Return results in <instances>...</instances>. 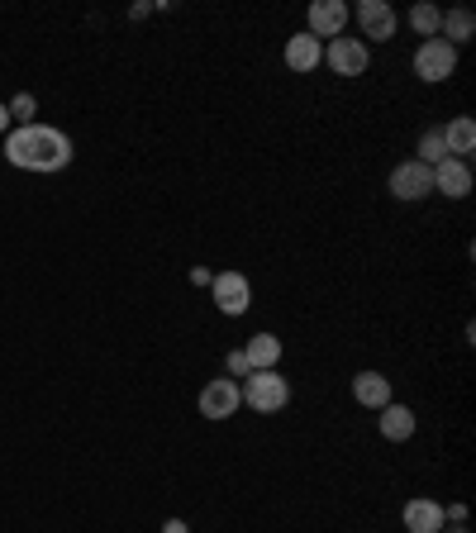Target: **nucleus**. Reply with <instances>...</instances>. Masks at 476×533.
<instances>
[{
	"label": "nucleus",
	"instance_id": "f257e3e1",
	"mask_svg": "<svg viewBox=\"0 0 476 533\" xmlns=\"http://www.w3.org/2000/svg\"><path fill=\"white\" fill-rule=\"evenodd\" d=\"M5 158L24 167V172H62L72 162V139L53 129V124H20L5 134Z\"/></svg>",
	"mask_w": 476,
	"mask_h": 533
},
{
	"label": "nucleus",
	"instance_id": "f03ea898",
	"mask_svg": "<svg viewBox=\"0 0 476 533\" xmlns=\"http://www.w3.org/2000/svg\"><path fill=\"white\" fill-rule=\"evenodd\" d=\"M238 395H243V405L248 410H258V415H277L291 405V381L272 367V372H253L248 381H238Z\"/></svg>",
	"mask_w": 476,
	"mask_h": 533
},
{
	"label": "nucleus",
	"instance_id": "7ed1b4c3",
	"mask_svg": "<svg viewBox=\"0 0 476 533\" xmlns=\"http://www.w3.org/2000/svg\"><path fill=\"white\" fill-rule=\"evenodd\" d=\"M457 72V48L443 39H424L415 48V77L438 86V81H448Z\"/></svg>",
	"mask_w": 476,
	"mask_h": 533
},
{
	"label": "nucleus",
	"instance_id": "20e7f679",
	"mask_svg": "<svg viewBox=\"0 0 476 533\" xmlns=\"http://www.w3.org/2000/svg\"><path fill=\"white\" fill-rule=\"evenodd\" d=\"M348 20H357V29H362V39L372 43H386L396 39V10H391V0H357L353 10H348Z\"/></svg>",
	"mask_w": 476,
	"mask_h": 533
},
{
	"label": "nucleus",
	"instance_id": "39448f33",
	"mask_svg": "<svg viewBox=\"0 0 476 533\" xmlns=\"http://www.w3.org/2000/svg\"><path fill=\"white\" fill-rule=\"evenodd\" d=\"M367 62H372V53H367L362 39H343V34H338V39L324 43V67H329L334 77H362Z\"/></svg>",
	"mask_w": 476,
	"mask_h": 533
},
{
	"label": "nucleus",
	"instance_id": "423d86ee",
	"mask_svg": "<svg viewBox=\"0 0 476 533\" xmlns=\"http://www.w3.org/2000/svg\"><path fill=\"white\" fill-rule=\"evenodd\" d=\"M210 296H215L219 315H248V305H253V286H248V277L243 272H219L215 281H210Z\"/></svg>",
	"mask_w": 476,
	"mask_h": 533
},
{
	"label": "nucleus",
	"instance_id": "0eeeda50",
	"mask_svg": "<svg viewBox=\"0 0 476 533\" xmlns=\"http://www.w3.org/2000/svg\"><path fill=\"white\" fill-rule=\"evenodd\" d=\"M391 196H396V200H424V196H434V167H424L419 158L400 162L396 172H391Z\"/></svg>",
	"mask_w": 476,
	"mask_h": 533
},
{
	"label": "nucleus",
	"instance_id": "6e6552de",
	"mask_svg": "<svg viewBox=\"0 0 476 533\" xmlns=\"http://www.w3.org/2000/svg\"><path fill=\"white\" fill-rule=\"evenodd\" d=\"M238 405H243V395H238V381L229 376H215V381H205V391H200V415L205 419H234Z\"/></svg>",
	"mask_w": 476,
	"mask_h": 533
},
{
	"label": "nucleus",
	"instance_id": "1a4fd4ad",
	"mask_svg": "<svg viewBox=\"0 0 476 533\" xmlns=\"http://www.w3.org/2000/svg\"><path fill=\"white\" fill-rule=\"evenodd\" d=\"M343 24H348V5H343V0H315L310 15H305V34H315L319 43H329L343 34Z\"/></svg>",
	"mask_w": 476,
	"mask_h": 533
},
{
	"label": "nucleus",
	"instance_id": "9d476101",
	"mask_svg": "<svg viewBox=\"0 0 476 533\" xmlns=\"http://www.w3.org/2000/svg\"><path fill=\"white\" fill-rule=\"evenodd\" d=\"M434 191L438 196H448V200L472 196V167H467L462 158H443L434 167Z\"/></svg>",
	"mask_w": 476,
	"mask_h": 533
},
{
	"label": "nucleus",
	"instance_id": "9b49d317",
	"mask_svg": "<svg viewBox=\"0 0 476 533\" xmlns=\"http://www.w3.org/2000/svg\"><path fill=\"white\" fill-rule=\"evenodd\" d=\"M400 519H405V529H410V533H443V529H448L443 505H438V500H429V495H415V500L400 510Z\"/></svg>",
	"mask_w": 476,
	"mask_h": 533
},
{
	"label": "nucleus",
	"instance_id": "f8f14e48",
	"mask_svg": "<svg viewBox=\"0 0 476 533\" xmlns=\"http://www.w3.org/2000/svg\"><path fill=\"white\" fill-rule=\"evenodd\" d=\"M281 58H286L291 72H315L319 62H324V43H319L315 34H305V29H300L296 39H286V53H281Z\"/></svg>",
	"mask_w": 476,
	"mask_h": 533
},
{
	"label": "nucleus",
	"instance_id": "ddd939ff",
	"mask_svg": "<svg viewBox=\"0 0 476 533\" xmlns=\"http://www.w3.org/2000/svg\"><path fill=\"white\" fill-rule=\"evenodd\" d=\"M377 424H381V438H391V443H405V438H415V410H410V405H396V400H391V405H381L377 410Z\"/></svg>",
	"mask_w": 476,
	"mask_h": 533
},
{
	"label": "nucleus",
	"instance_id": "4468645a",
	"mask_svg": "<svg viewBox=\"0 0 476 533\" xmlns=\"http://www.w3.org/2000/svg\"><path fill=\"white\" fill-rule=\"evenodd\" d=\"M353 400L362 410H381V405H391V381L381 372H357L353 376Z\"/></svg>",
	"mask_w": 476,
	"mask_h": 533
},
{
	"label": "nucleus",
	"instance_id": "2eb2a0df",
	"mask_svg": "<svg viewBox=\"0 0 476 533\" xmlns=\"http://www.w3.org/2000/svg\"><path fill=\"white\" fill-rule=\"evenodd\" d=\"M243 357H248V367L253 372H272L281 362V338L277 334H253L243 343Z\"/></svg>",
	"mask_w": 476,
	"mask_h": 533
},
{
	"label": "nucleus",
	"instance_id": "dca6fc26",
	"mask_svg": "<svg viewBox=\"0 0 476 533\" xmlns=\"http://www.w3.org/2000/svg\"><path fill=\"white\" fill-rule=\"evenodd\" d=\"M476 34V15L472 10H443V20H438V39L462 48V43H472Z\"/></svg>",
	"mask_w": 476,
	"mask_h": 533
},
{
	"label": "nucleus",
	"instance_id": "f3484780",
	"mask_svg": "<svg viewBox=\"0 0 476 533\" xmlns=\"http://www.w3.org/2000/svg\"><path fill=\"white\" fill-rule=\"evenodd\" d=\"M443 143H448V153H453V158L467 162V153L476 148V119L472 115H457L453 124H443Z\"/></svg>",
	"mask_w": 476,
	"mask_h": 533
},
{
	"label": "nucleus",
	"instance_id": "a211bd4d",
	"mask_svg": "<svg viewBox=\"0 0 476 533\" xmlns=\"http://www.w3.org/2000/svg\"><path fill=\"white\" fill-rule=\"evenodd\" d=\"M443 158H453L448 143H443V129H424V134H419V162H424V167H438Z\"/></svg>",
	"mask_w": 476,
	"mask_h": 533
},
{
	"label": "nucleus",
	"instance_id": "6ab92c4d",
	"mask_svg": "<svg viewBox=\"0 0 476 533\" xmlns=\"http://www.w3.org/2000/svg\"><path fill=\"white\" fill-rule=\"evenodd\" d=\"M438 20H443V10H438V5H429V0H419L415 10H410V29H415V34H424V39H438Z\"/></svg>",
	"mask_w": 476,
	"mask_h": 533
},
{
	"label": "nucleus",
	"instance_id": "aec40b11",
	"mask_svg": "<svg viewBox=\"0 0 476 533\" xmlns=\"http://www.w3.org/2000/svg\"><path fill=\"white\" fill-rule=\"evenodd\" d=\"M5 110H10V124H15V119H20V124H34V115H39V100L24 91V96H15Z\"/></svg>",
	"mask_w": 476,
	"mask_h": 533
},
{
	"label": "nucleus",
	"instance_id": "412c9836",
	"mask_svg": "<svg viewBox=\"0 0 476 533\" xmlns=\"http://www.w3.org/2000/svg\"><path fill=\"white\" fill-rule=\"evenodd\" d=\"M224 372H229V381H248V376H253V367H248L243 348H234V353L224 357Z\"/></svg>",
	"mask_w": 476,
	"mask_h": 533
},
{
	"label": "nucleus",
	"instance_id": "4be33fe9",
	"mask_svg": "<svg viewBox=\"0 0 476 533\" xmlns=\"http://www.w3.org/2000/svg\"><path fill=\"white\" fill-rule=\"evenodd\" d=\"M443 519H453V524H467V505H462V500H457V505H448V510H443Z\"/></svg>",
	"mask_w": 476,
	"mask_h": 533
},
{
	"label": "nucleus",
	"instance_id": "5701e85b",
	"mask_svg": "<svg viewBox=\"0 0 476 533\" xmlns=\"http://www.w3.org/2000/svg\"><path fill=\"white\" fill-rule=\"evenodd\" d=\"M191 281H196V286H210V281H215V272H210V267H191Z\"/></svg>",
	"mask_w": 476,
	"mask_h": 533
},
{
	"label": "nucleus",
	"instance_id": "b1692460",
	"mask_svg": "<svg viewBox=\"0 0 476 533\" xmlns=\"http://www.w3.org/2000/svg\"><path fill=\"white\" fill-rule=\"evenodd\" d=\"M162 533H191V529H186V519H167V524H162Z\"/></svg>",
	"mask_w": 476,
	"mask_h": 533
},
{
	"label": "nucleus",
	"instance_id": "393cba45",
	"mask_svg": "<svg viewBox=\"0 0 476 533\" xmlns=\"http://www.w3.org/2000/svg\"><path fill=\"white\" fill-rule=\"evenodd\" d=\"M0 134H10V110L0 105Z\"/></svg>",
	"mask_w": 476,
	"mask_h": 533
},
{
	"label": "nucleus",
	"instance_id": "a878e982",
	"mask_svg": "<svg viewBox=\"0 0 476 533\" xmlns=\"http://www.w3.org/2000/svg\"><path fill=\"white\" fill-rule=\"evenodd\" d=\"M448 533H472V529H467V524H453V529H448Z\"/></svg>",
	"mask_w": 476,
	"mask_h": 533
}]
</instances>
